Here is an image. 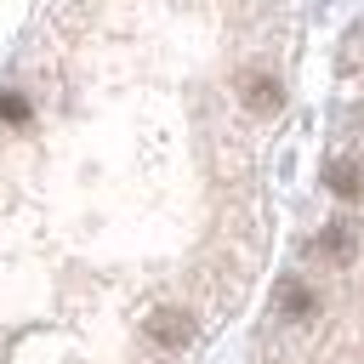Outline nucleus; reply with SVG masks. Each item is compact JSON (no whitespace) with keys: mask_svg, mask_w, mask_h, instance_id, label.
Returning <instances> with one entry per match:
<instances>
[{"mask_svg":"<svg viewBox=\"0 0 364 364\" xmlns=\"http://www.w3.org/2000/svg\"><path fill=\"white\" fill-rule=\"evenodd\" d=\"M142 330H148V341H154V347L182 353V347L193 341V313H182V307H154Z\"/></svg>","mask_w":364,"mask_h":364,"instance_id":"f257e3e1","label":"nucleus"},{"mask_svg":"<svg viewBox=\"0 0 364 364\" xmlns=\"http://www.w3.org/2000/svg\"><path fill=\"white\" fill-rule=\"evenodd\" d=\"M324 188L336 193V199H364V159L358 154H336L330 165H324Z\"/></svg>","mask_w":364,"mask_h":364,"instance_id":"f03ea898","label":"nucleus"},{"mask_svg":"<svg viewBox=\"0 0 364 364\" xmlns=\"http://www.w3.org/2000/svg\"><path fill=\"white\" fill-rule=\"evenodd\" d=\"M239 102H245L250 114H262V119H267V114H279L284 91H279V80H273V74H245V80H239Z\"/></svg>","mask_w":364,"mask_h":364,"instance_id":"7ed1b4c3","label":"nucleus"},{"mask_svg":"<svg viewBox=\"0 0 364 364\" xmlns=\"http://www.w3.org/2000/svg\"><path fill=\"white\" fill-rule=\"evenodd\" d=\"M313 250H318L324 262H336V267H341V262H353V250H358V245H353V228H347V222H330V228L318 233V245H313Z\"/></svg>","mask_w":364,"mask_h":364,"instance_id":"20e7f679","label":"nucleus"},{"mask_svg":"<svg viewBox=\"0 0 364 364\" xmlns=\"http://www.w3.org/2000/svg\"><path fill=\"white\" fill-rule=\"evenodd\" d=\"M279 313L301 324V318H313V313H318V296H313L301 279H284V290H279Z\"/></svg>","mask_w":364,"mask_h":364,"instance_id":"39448f33","label":"nucleus"},{"mask_svg":"<svg viewBox=\"0 0 364 364\" xmlns=\"http://www.w3.org/2000/svg\"><path fill=\"white\" fill-rule=\"evenodd\" d=\"M28 119H34V102H28L23 91H0V125H17V131H23Z\"/></svg>","mask_w":364,"mask_h":364,"instance_id":"423d86ee","label":"nucleus"}]
</instances>
